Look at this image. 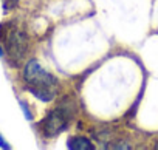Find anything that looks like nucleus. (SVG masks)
Wrapping results in <instances>:
<instances>
[{
	"label": "nucleus",
	"instance_id": "obj_1",
	"mask_svg": "<svg viewBox=\"0 0 158 150\" xmlns=\"http://www.w3.org/2000/svg\"><path fill=\"white\" fill-rule=\"evenodd\" d=\"M23 81L27 90L44 102L53 101L59 91L57 79L51 73L45 71L36 59L27 62L23 68Z\"/></svg>",
	"mask_w": 158,
	"mask_h": 150
},
{
	"label": "nucleus",
	"instance_id": "obj_2",
	"mask_svg": "<svg viewBox=\"0 0 158 150\" xmlns=\"http://www.w3.org/2000/svg\"><path fill=\"white\" fill-rule=\"evenodd\" d=\"M76 113V101L70 96H65L54 110H51L44 121L40 122V132L45 138H54L70 125Z\"/></svg>",
	"mask_w": 158,
	"mask_h": 150
},
{
	"label": "nucleus",
	"instance_id": "obj_3",
	"mask_svg": "<svg viewBox=\"0 0 158 150\" xmlns=\"http://www.w3.org/2000/svg\"><path fill=\"white\" fill-rule=\"evenodd\" d=\"M0 39L3 42L5 53L11 57L13 62L19 63L25 57L28 51V36L25 31L13 23H3L0 26Z\"/></svg>",
	"mask_w": 158,
	"mask_h": 150
},
{
	"label": "nucleus",
	"instance_id": "obj_4",
	"mask_svg": "<svg viewBox=\"0 0 158 150\" xmlns=\"http://www.w3.org/2000/svg\"><path fill=\"white\" fill-rule=\"evenodd\" d=\"M67 145L73 150H93L95 145L92 144L90 139H87L85 136H71L67 142Z\"/></svg>",
	"mask_w": 158,
	"mask_h": 150
},
{
	"label": "nucleus",
	"instance_id": "obj_5",
	"mask_svg": "<svg viewBox=\"0 0 158 150\" xmlns=\"http://www.w3.org/2000/svg\"><path fill=\"white\" fill-rule=\"evenodd\" d=\"M20 107H22V110H23V113L27 115V119H31L33 116H31V113H30V110H28V107H27V104H25V102H20Z\"/></svg>",
	"mask_w": 158,
	"mask_h": 150
},
{
	"label": "nucleus",
	"instance_id": "obj_6",
	"mask_svg": "<svg viewBox=\"0 0 158 150\" xmlns=\"http://www.w3.org/2000/svg\"><path fill=\"white\" fill-rule=\"evenodd\" d=\"M0 147H2V148H10V144L6 142V139L2 135H0Z\"/></svg>",
	"mask_w": 158,
	"mask_h": 150
},
{
	"label": "nucleus",
	"instance_id": "obj_7",
	"mask_svg": "<svg viewBox=\"0 0 158 150\" xmlns=\"http://www.w3.org/2000/svg\"><path fill=\"white\" fill-rule=\"evenodd\" d=\"M3 53H5V50L2 48V45H0V56H3Z\"/></svg>",
	"mask_w": 158,
	"mask_h": 150
},
{
	"label": "nucleus",
	"instance_id": "obj_8",
	"mask_svg": "<svg viewBox=\"0 0 158 150\" xmlns=\"http://www.w3.org/2000/svg\"><path fill=\"white\" fill-rule=\"evenodd\" d=\"M155 148H158V144H156V145H155Z\"/></svg>",
	"mask_w": 158,
	"mask_h": 150
}]
</instances>
